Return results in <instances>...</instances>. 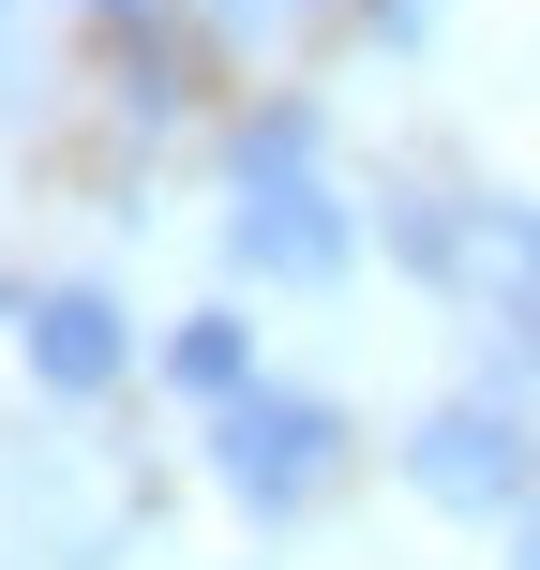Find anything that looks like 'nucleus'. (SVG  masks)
<instances>
[{"label": "nucleus", "instance_id": "nucleus-8", "mask_svg": "<svg viewBox=\"0 0 540 570\" xmlns=\"http://www.w3.org/2000/svg\"><path fill=\"white\" fill-rule=\"evenodd\" d=\"M226 16H271V0H226Z\"/></svg>", "mask_w": 540, "mask_h": 570}, {"label": "nucleus", "instance_id": "nucleus-1", "mask_svg": "<svg viewBox=\"0 0 540 570\" xmlns=\"http://www.w3.org/2000/svg\"><path fill=\"white\" fill-rule=\"evenodd\" d=\"M226 240H240V271H271V285H331V271H345V196L315 180V120H301V106H271L256 136H240V210H226Z\"/></svg>", "mask_w": 540, "mask_h": 570}, {"label": "nucleus", "instance_id": "nucleus-3", "mask_svg": "<svg viewBox=\"0 0 540 570\" xmlns=\"http://www.w3.org/2000/svg\"><path fill=\"white\" fill-rule=\"evenodd\" d=\"M405 256H421L435 285H451V301H481V315H526V331H540V210H405Z\"/></svg>", "mask_w": 540, "mask_h": 570}, {"label": "nucleus", "instance_id": "nucleus-5", "mask_svg": "<svg viewBox=\"0 0 540 570\" xmlns=\"http://www.w3.org/2000/svg\"><path fill=\"white\" fill-rule=\"evenodd\" d=\"M30 361H46V391H106L120 375V301H90V285L30 301Z\"/></svg>", "mask_w": 540, "mask_h": 570}, {"label": "nucleus", "instance_id": "nucleus-6", "mask_svg": "<svg viewBox=\"0 0 540 570\" xmlns=\"http://www.w3.org/2000/svg\"><path fill=\"white\" fill-rule=\"evenodd\" d=\"M180 391H210V405L240 391V331H226V315H196V331H180Z\"/></svg>", "mask_w": 540, "mask_h": 570}, {"label": "nucleus", "instance_id": "nucleus-2", "mask_svg": "<svg viewBox=\"0 0 540 570\" xmlns=\"http://www.w3.org/2000/svg\"><path fill=\"white\" fill-rule=\"evenodd\" d=\"M210 465H226L240 511H301L315 481L345 465V421L315 391H226V421H210Z\"/></svg>", "mask_w": 540, "mask_h": 570}, {"label": "nucleus", "instance_id": "nucleus-7", "mask_svg": "<svg viewBox=\"0 0 540 570\" xmlns=\"http://www.w3.org/2000/svg\"><path fill=\"white\" fill-rule=\"evenodd\" d=\"M511 570H540V495H526V525H511Z\"/></svg>", "mask_w": 540, "mask_h": 570}, {"label": "nucleus", "instance_id": "nucleus-4", "mask_svg": "<svg viewBox=\"0 0 540 570\" xmlns=\"http://www.w3.org/2000/svg\"><path fill=\"white\" fill-rule=\"evenodd\" d=\"M405 481H421L435 511H511L526 495V421L511 405H435V421L405 435Z\"/></svg>", "mask_w": 540, "mask_h": 570}]
</instances>
